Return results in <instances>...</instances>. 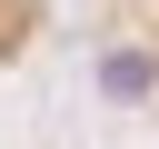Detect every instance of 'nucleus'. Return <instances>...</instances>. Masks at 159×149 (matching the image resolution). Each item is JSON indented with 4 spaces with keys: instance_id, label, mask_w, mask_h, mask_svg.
Wrapping results in <instances>:
<instances>
[{
    "instance_id": "1",
    "label": "nucleus",
    "mask_w": 159,
    "mask_h": 149,
    "mask_svg": "<svg viewBox=\"0 0 159 149\" xmlns=\"http://www.w3.org/2000/svg\"><path fill=\"white\" fill-rule=\"evenodd\" d=\"M99 79H109V89H119V99H139V89H149V60H139V50H119V60H109V70H99Z\"/></svg>"
}]
</instances>
